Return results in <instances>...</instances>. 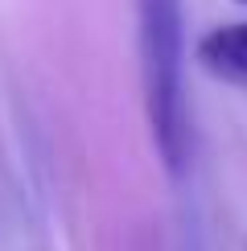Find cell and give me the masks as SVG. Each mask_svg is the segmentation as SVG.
Returning a JSON list of instances; mask_svg holds the SVG:
<instances>
[{"instance_id": "2", "label": "cell", "mask_w": 247, "mask_h": 251, "mask_svg": "<svg viewBox=\"0 0 247 251\" xmlns=\"http://www.w3.org/2000/svg\"><path fill=\"white\" fill-rule=\"evenodd\" d=\"M198 62L219 82L247 91V21H231V25L210 29L198 41Z\"/></svg>"}, {"instance_id": "1", "label": "cell", "mask_w": 247, "mask_h": 251, "mask_svg": "<svg viewBox=\"0 0 247 251\" xmlns=\"http://www.w3.org/2000/svg\"><path fill=\"white\" fill-rule=\"evenodd\" d=\"M140 17V82L148 132L173 177L190 165V103H185V29L181 0H136Z\"/></svg>"}, {"instance_id": "3", "label": "cell", "mask_w": 247, "mask_h": 251, "mask_svg": "<svg viewBox=\"0 0 247 251\" xmlns=\"http://www.w3.org/2000/svg\"><path fill=\"white\" fill-rule=\"evenodd\" d=\"M235 4H243V8H247V0H235Z\"/></svg>"}]
</instances>
